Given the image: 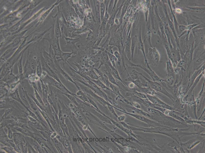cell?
<instances>
[{
    "instance_id": "6da1fadb",
    "label": "cell",
    "mask_w": 205,
    "mask_h": 153,
    "mask_svg": "<svg viewBox=\"0 0 205 153\" xmlns=\"http://www.w3.org/2000/svg\"><path fill=\"white\" fill-rule=\"evenodd\" d=\"M127 63L126 64L128 67H137L142 69L146 72L151 77L153 81L157 82L162 84L164 82H165L164 79H163L158 76L152 70L150 67L149 64L148 63L146 65L147 68L145 67L144 66L140 64H135L130 61L127 59Z\"/></svg>"
},
{
    "instance_id": "7a4b0ae2",
    "label": "cell",
    "mask_w": 205,
    "mask_h": 153,
    "mask_svg": "<svg viewBox=\"0 0 205 153\" xmlns=\"http://www.w3.org/2000/svg\"><path fill=\"white\" fill-rule=\"evenodd\" d=\"M41 79L45 84L54 87L61 91L62 92L69 94L75 97H76V94L71 92L63 84H61L47 74Z\"/></svg>"
},
{
    "instance_id": "3957f363",
    "label": "cell",
    "mask_w": 205,
    "mask_h": 153,
    "mask_svg": "<svg viewBox=\"0 0 205 153\" xmlns=\"http://www.w3.org/2000/svg\"><path fill=\"white\" fill-rule=\"evenodd\" d=\"M80 76L88 83H87L83 81L82 82L83 84L90 88L99 96L107 100L109 99L107 94L95 83L91 81L88 76L83 75H81Z\"/></svg>"
},
{
    "instance_id": "277c9868",
    "label": "cell",
    "mask_w": 205,
    "mask_h": 153,
    "mask_svg": "<svg viewBox=\"0 0 205 153\" xmlns=\"http://www.w3.org/2000/svg\"><path fill=\"white\" fill-rule=\"evenodd\" d=\"M140 74L146 80L148 87H150L156 91L160 92L168 96L171 95L161 83L151 80L140 73Z\"/></svg>"
},
{
    "instance_id": "5b68a950",
    "label": "cell",
    "mask_w": 205,
    "mask_h": 153,
    "mask_svg": "<svg viewBox=\"0 0 205 153\" xmlns=\"http://www.w3.org/2000/svg\"><path fill=\"white\" fill-rule=\"evenodd\" d=\"M36 63L35 59L27 60L23 72L24 78H28L30 75L36 73Z\"/></svg>"
},
{
    "instance_id": "8992f818",
    "label": "cell",
    "mask_w": 205,
    "mask_h": 153,
    "mask_svg": "<svg viewBox=\"0 0 205 153\" xmlns=\"http://www.w3.org/2000/svg\"><path fill=\"white\" fill-rule=\"evenodd\" d=\"M147 62L149 65L155 66L159 63L160 56L155 48H150L149 52L146 56Z\"/></svg>"
},
{
    "instance_id": "52a82bcc",
    "label": "cell",
    "mask_w": 205,
    "mask_h": 153,
    "mask_svg": "<svg viewBox=\"0 0 205 153\" xmlns=\"http://www.w3.org/2000/svg\"><path fill=\"white\" fill-rule=\"evenodd\" d=\"M54 62L58 72L60 73L67 81L70 82L74 84L78 90H80V87L77 85V83L74 81L70 75L61 67L59 63V62L55 59L54 61Z\"/></svg>"
},
{
    "instance_id": "ba28073f",
    "label": "cell",
    "mask_w": 205,
    "mask_h": 153,
    "mask_svg": "<svg viewBox=\"0 0 205 153\" xmlns=\"http://www.w3.org/2000/svg\"><path fill=\"white\" fill-rule=\"evenodd\" d=\"M43 70L45 71L49 76L53 78L61 84H63L58 77L57 74L52 69L45 61L41 62Z\"/></svg>"
},
{
    "instance_id": "9c48e42d",
    "label": "cell",
    "mask_w": 205,
    "mask_h": 153,
    "mask_svg": "<svg viewBox=\"0 0 205 153\" xmlns=\"http://www.w3.org/2000/svg\"><path fill=\"white\" fill-rule=\"evenodd\" d=\"M104 66H105L104 71L106 73L105 74L108 77L109 82L117 86L121 91H124L123 89L120 86L112 74L109 67L107 64H105Z\"/></svg>"
},
{
    "instance_id": "30bf717a",
    "label": "cell",
    "mask_w": 205,
    "mask_h": 153,
    "mask_svg": "<svg viewBox=\"0 0 205 153\" xmlns=\"http://www.w3.org/2000/svg\"><path fill=\"white\" fill-rule=\"evenodd\" d=\"M131 31H130L129 35L126 38V42L124 47L126 56L130 61L131 60V38L130 37Z\"/></svg>"
},
{
    "instance_id": "8fae6325",
    "label": "cell",
    "mask_w": 205,
    "mask_h": 153,
    "mask_svg": "<svg viewBox=\"0 0 205 153\" xmlns=\"http://www.w3.org/2000/svg\"><path fill=\"white\" fill-rule=\"evenodd\" d=\"M40 81L41 85L42 90L43 94V100L45 106H47L49 103L47 100L48 94V85L45 84L42 79H40Z\"/></svg>"
},
{
    "instance_id": "7c38bea8",
    "label": "cell",
    "mask_w": 205,
    "mask_h": 153,
    "mask_svg": "<svg viewBox=\"0 0 205 153\" xmlns=\"http://www.w3.org/2000/svg\"><path fill=\"white\" fill-rule=\"evenodd\" d=\"M138 33V35L137 36L138 42L137 44H138V54H139L140 50H141L144 55L145 62L146 64L148 63L147 60L146 56L145 53L143 42L142 41V38L141 26H140Z\"/></svg>"
},
{
    "instance_id": "4fadbf2b",
    "label": "cell",
    "mask_w": 205,
    "mask_h": 153,
    "mask_svg": "<svg viewBox=\"0 0 205 153\" xmlns=\"http://www.w3.org/2000/svg\"><path fill=\"white\" fill-rule=\"evenodd\" d=\"M131 90H134L139 92L143 93H145L151 95H153L156 94L159 95L155 91L149 87H135L134 89Z\"/></svg>"
},
{
    "instance_id": "5bb4252c",
    "label": "cell",
    "mask_w": 205,
    "mask_h": 153,
    "mask_svg": "<svg viewBox=\"0 0 205 153\" xmlns=\"http://www.w3.org/2000/svg\"><path fill=\"white\" fill-rule=\"evenodd\" d=\"M9 96L19 102L27 110L29 109L21 99L19 93L18 87L13 92H10L9 94Z\"/></svg>"
},
{
    "instance_id": "9a60e30c",
    "label": "cell",
    "mask_w": 205,
    "mask_h": 153,
    "mask_svg": "<svg viewBox=\"0 0 205 153\" xmlns=\"http://www.w3.org/2000/svg\"><path fill=\"white\" fill-rule=\"evenodd\" d=\"M106 64L108 65L110 68L111 73L114 77L121 82L122 83L126 88H128L120 77L117 69L115 68L112 66L110 61Z\"/></svg>"
},
{
    "instance_id": "2e32d148",
    "label": "cell",
    "mask_w": 205,
    "mask_h": 153,
    "mask_svg": "<svg viewBox=\"0 0 205 153\" xmlns=\"http://www.w3.org/2000/svg\"><path fill=\"white\" fill-rule=\"evenodd\" d=\"M140 73L135 70H132L127 75L128 77L125 79L126 81L132 82L139 78Z\"/></svg>"
},
{
    "instance_id": "e0dca14e",
    "label": "cell",
    "mask_w": 205,
    "mask_h": 153,
    "mask_svg": "<svg viewBox=\"0 0 205 153\" xmlns=\"http://www.w3.org/2000/svg\"><path fill=\"white\" fill-rule=\"evenodd\" d=\"M166 69L168 78L171 77L174 78V68L171 62L169 59L166 62Z\"/></svg>"
},
{
    "instance_id": "ac0fdd59",
    "label": "cell",
    "mask_w": 205,
    "mask_h": 153,
    "mask_svg": "<svg viewBox=\"0 0 205 153\" xmlns=\"http://www.w3.org/2000/svg\"><path fill=\"white\" fill-rule=\"evenodd\" d=\"M138 36L137 35H135L134 36L131 38V60L133 61L134 52V50L136 46L137 43Z\"/></svg>"
},
{
    "instance_id": "d6986e66",
    "label": "cell",
    "mask_w": 205,
    "mask_h": 153,
    "mask_svg": "<svg viewBox=\"0 0 205 153\" xmlns=\"http://www.w3.org/2000/svg\"><path fill=\"white\" fill-rule=\"evenodd\" d=\"M89 79L100 88L104 90H106L110 91L113 93L112 91L110 88L106 86L99 79L96 80H94L91 79L90 77Z\"/></svg>"
},
{
    "instance_id": "ffe728a7",
    "label": "cell",
    "mask_w": 205,
    "mask_h": 153,
    "mask_svg": "<svg viewBox=\"0 0 205 153\" xmlns=\"http://www.w3.org/2000/svg\"><path fill=\"white\" fill-rule=\"evenodd\" d=\"M109 88L113 91V93L123 98H124L123 97L120 92V90L119 87L116 85L111 83L109 82Z\"/></svg>"
},
{
    "instance_id": "44dd1931",
    "label": "cell",
    "mask_w": 205,
    "mask_h": 153,
    "mask_svg": "<svg viewBox=\"0 0 205 153\" xmlns=\"http://www.w3.org/2000/svg\"><path fill=\"white\" fill-rule=\"evenodd\" d=\"M43 71L41 62L40 60H37L36 73L40 78L41 76Z\"/></svg>"
},
{
    "instance_id": "7402d4cb",
    "label": "cell",
    "mask_w": 205,
    "mask_h": 153,
    "mask_svg": "<svg viewBox=\"0 0 205 153\" xmlns=\"http://www.w3.org/2000/svg\"><path fill=\"white\" fill-rule=\"evenodd\" d=\"M14 128L22 134L34 138V137L33 133L27 130L17 126L15 127Z\"/></svg>"
},
{
    "instance_id": "603a6c76",
    "label": "cell",
    "mask_w": 205,
    "mask_h": 153,
    "mask_svg": "<svg viewBox=\"0 0 205 153\" xmlns=\"http://www.w3.org/2000/svg\"><path fill=\"white\" fill-rule=\"evenodd\" d=\"M72 54H73V53L72 52L71 53H69L63 52H62V53L61 61L67 62L68 63L69 65L71 66V65L68 61V60L69 58L72 57Z\"/></svg>"
},
{
    "instance_id": "cb8c5ba5",
    "label": "cell",
    "mask_w": 205,
    "mask_h": 153,
    "mask_svg": "<svg viewBox=\"0 0 205 153\" xmlns=\"http://www.w3.org/2000/svg\"><path fill=\"white\" fill-rule=\"evenodd\" d=\"M29 83H37L40 81V78L36 73L32 74L30 75L27 78Z\"/></svg>"
},
{
    "instance_id": "d4e9b609",
    "label": "cell",
    "mask_w": 205,
    "mask_h": 153,
    "mask_svg": "<svg viewBox=\"0 0 205 153\" xmlns=\"http://www.w3.org/2000/svg\"><path fill=\"white\" fill-rule=\"evenodd\" d=\"M107 53L108 56L109 60L112 65L115 68L117 69L115 63V61H117V58L113 54L107 52Z\"/></svg>"
},
{
    "instance_id": "484cf974",
    "label": "cell",
    "mask_w": 205,
    "mask_h": 153,
    "mask_svg": "<svg viewBox=\"0 0 205 153\" xmlns=\"http://www.w3.org/2000/svg\"><path fill=\"white\" fill-rule=\"evenodd\" d=\"M86 74V75L92 79L96 80L99 79L98 76L93 69L88 71Z\"/></svg>"
},
{
    "instance_id": "4316f807",
    "label": "cell",
    "mask_w": 205,
    "mask_h": 153,
    "mask_svg": "<svg viewBox=\"0 0 205 153\" xmlns=\"http://www.w3.org/2000/svg\"><path fill=\"white\" fill-rule=\"evenodd\" d=\"M28 94L29 96L33 100L38 108H39L41 110L45 111V107L42 105L32 94L29 93Z\"/></svg>"
},
{
    "instance_id": "83f0119b",
    "label": "cell",
    "mask_w": 205,
    "mask_h": 153,
    "mask_svg": "<svg viewBox=\"0 0 205 153\" xmlns=\"http://www.w3.org/2000/svg\"><path fill=\"white\" fill-rule=\"evenodd\" d=\"M105 6L104 3L102 2L100 3V18L102 21L106 11Z\"/></svg>"
},
{
    "instance_id": "f1b7e54d",
    "label": "cell",
    "mask_w": 205,
    "mask_h": 153,
    "mask_svg": "<svg viewBox=\"0 0 205 153\" xmlns=\"http://www.w3.org/2000/svg\"><path fill=\"white\" fill-rule=\"evenodd\" d=\"M62 93L66 96L70 100L74 103L75 105L78 106L79 104L76 100V97L72 95L69 94L62 92Z\"/></svg>"
},
{
    "instance_id": "f546056e",
    "label": "cell",
    "mask_w": 205,
    "mask_h": 153,
    "mask_svg": "<svg viewBox=\"0 0 205 153\" xmlns=\"http://www.w3.org/2000/svg\"><path fill=\"white\" fill-rule=\"evenodd\" d=\"M35 137V139H36V141L39 143L43 148H44L45 149V147H46L50 149L44 140L40 138H37Z\"/></svg>"
},
{
    "instance_id": "4dcf8cb0",
    "label": "cell",
    "mask_w": 205,
    "mask_h": 153,
    "mask_svg": "<svg viewBox=\"0 0 205 153\" xmlns=\"http://www.w3.org/2000/svg\"><path fill=\"white\" fill-rule=\"evenodd\" d=\"M34 93L36 98L44 107L45 105L43 101V99L41 98L39 92L36 90L34 89Z\"/></svg>"
},
{
    "instance_id": "1f68e13d",
    "label": "cell",
    "mask_w": 205,
    "mask_h": 153,
    "mask_svg": "<svg viewBox=\"0 0 205 153\" xmlns=\"http://www.w3.org/2000/svg\"><path fill=\"white\" fill-rule=\"evenodd\" d=\"M113 54L117 59V65H118L120 68L121 67V63L122 61L121 56L119 52L117 51H116L113 53Z\"/></svg>"
},
{
    "instance_id": "d6a6232c",
    "label": "cell",
    "mask_w": 205,
    "mask_h": 153,
    "mask_svg": "<svg viewBox=\"0 0 205 153\" xmlns=\"http://www.w3.org/2000/svg\"><path fill=\"white\" fill-rule=\"evenodd\" d=\"M103 76L104 78L102 81L106 86L109 88V81L108 77L107 75L104 73Z\"/></svg>"
},
{
    "instance_id": "836d02e7",
    "label": "cell",
    "mask_w": 205,
    "mask_h": 153,
    "mask_svg": "<svg viewBox=\"0 0 205 153\" xmlns=\"http://www.w3.org/2000/svg\"><path fill=\"white\" fill-rule=\"evenodd\" d=\"M94 69L95 70L97 73L98 75V76L99 78H100L101 80L103 81L104 78V73L101 70H99V69H98L97 68H94Z\"/></svg>"
},
{
    "instance_id": "e575fe53",
    "label": "cell",
    "mask_w": 205,
    "mask_h": 153,
    "mask_svg": "<svg viewBox=\"0 0 205 153\" xmlns=\"http://www.w3.org/2000/svg\"><path fill=\"white\" fill-rule=\"evenodd\" d=\"M27 144V147L28 149L29 153H36V151L34 149V148L33 147L29 144V143Z\"/></svg>"
},
{
    "instance_id": "d590c367",
    "label": "cell",
    "mask_w": 205,
    "mask_h": 153,
    "mask_svg": "<svg viewBox=\"0 0 205 153\" xmlns=\"http://www.w3.org/2000/svg\"><path fill=\"white\" fill-rule=\"evenodd\" d=\"M1 148L4 149L6 152L8 153H15V152L11 148L8 147H4Z\"/></svg>"
},
{
    "instance_id": "8d00e7d4",
    "label": "cell",
    "mask_w": 205,
    "mask_h": 153,
    "mask_svg": "<svg viewBox=\"0 0 205 153\" xmlns=\"http://www.w3.org/2000/svg\"><path fill=\"white\" fill-rule=\"evenodd\" d=\"M8 136L10 139H12L13 137V133L11 130L10 129H9L8 130Z\"/></svg>"
},
{
    "instance_id": "74e56055",
    "label": "cell",
    "mask_w": 205,
    "mask_h": 153,
    "mask_svg": "<svg viewBox=\"0 0 205 153\" xmlns=\"http://www.w3.org/2000/svg\"><path fill=\"white\" fill-rule=\"evenodd\" d=\"M12 111V110L11 109H8L6 110L5 111V114L3 116L4 117H6L8 114L10 113Z\"/></svg>"
},
{
    "instance_id": "f35d334b",
    "label": "cell",
    "mask_w": 205,
    "mask_h": 153,
    "mask_svg": "<svg viewBox=\"0 0 205 153\" xmlns=\"http://www.w3.org/2000/svg\"><path fill=\"white\" fill-rule=\"evenodd\" d=\"M135 84L132 82H131L128 85V87L129 89H132L135 87Z\"/></svg>"
},
{
    "instance_id": "ab89813d",
    "label": "cell",
    "mask_w": 205,
    "mask_h": 153,
    "mask_svg": "<svg viewBox=\"0 0 205 153\" xmlns=\"http://www.w3.org/2000/svg\"><path fill=\"white\" fill-rule=\"evenodd\" d=\"M59 121L60 124L63 123L64 122V119L63 117L60 116L59 117Z\"/></svg>"
},
{
    "instance_id": "60d3db41",
    "label": "cell",
    "mask_w": 205,
    "mask_h": 153,
    "mask_svg": "<svg viewBox=\"0 0 205 153\" xmlns=\"http://www.w3.org/2000/svg\"><path fill=\"white\" fill-rule=\"evenodd\" d=\"M176 11L178 12L179 13L181 12V10L180 9H176Z\"/></svg>"
}]
</instances>
